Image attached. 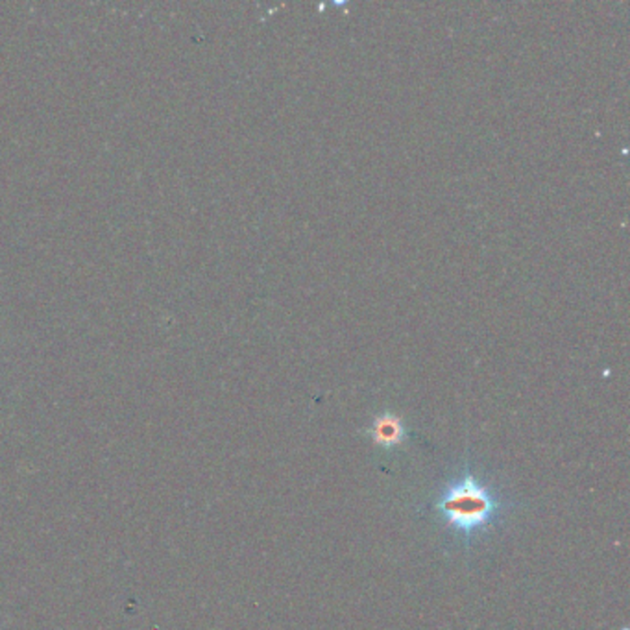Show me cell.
Here are the masks:
<instances>
[{
	"label": "cell",
	"mask_w": 630,
	"mask_h": 630,
	"mask_svg": "<svg viewBox=\"0 0 630 630\" xmlns=\"http://www.w3.org/2000/svg\"><path fill=\"white\" fill-rule=\"evenodd\" d=\"M368 433L377 446L390 449L400 446L405 440V425L395 414L383 413L376 416V420L368 429Z\"/></svg>",
	"instance_id": "7a4b0ae2"
},
{
	"label": "cell",
	"mask_w": 630,
	"mask_h": 630,
	"mask_svg": "<svg viewBox=\"0 0 630 630\" xmlns=\"http://www.w3.org/2000/svg\"><path fill=\"white\" fill-rule=\"evenodd\" d=\"M442 525L464 544L484 535L505 510L493 486L483 483L470 468L449 481L433 505Z\"/></svg>",
	"instance_id": "6da1fadb"
}]
</instances>
